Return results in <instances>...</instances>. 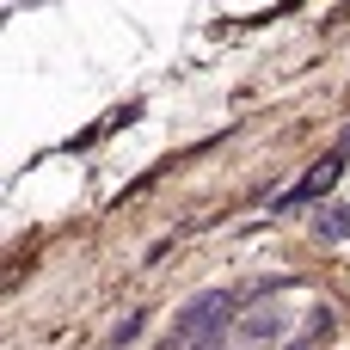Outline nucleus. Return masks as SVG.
<instances>
[{
    "instance_id": "obj_2",
    "label": "nucleus",
    "mask_w": 350,
    "mask_h": 350,
    "mask_svg": "<svg viewBox=\"0 0 350 350\" xmlns=\"http://www.w3.org/2000/svg\"><path fill=\"white\" fill-rule=\"evenodd\" d=\"M320 234H326V240H345L350 234V209H326V215H320Z\"/></svg>"
},
{
    "instance_id": "obj_3",
    "label": "nucleus",
    "mask_w": 350,
    "mask_h": 350,
    "mask_svg": "<svg viewBox=\"0 0 350 350\" xmlns=\"http://www.w3.org/2000/svg\"><path fill=\"white\" fill-rule=\"evenodd\" d=\"M135 332H142V314H123V320H117V332H111V345H129Z\"/></svg>"
},
{
    "instance_id": "obj_4",
    "label": "nucleus",
    "mask_w": 350,
    "mask_h": 350,
    "mask_svg": "<svg viewBox=\"0 0 350 350\" xmlns=\"http://www.w3.org/2000/svg\"><path fill=\"white\" fill-rule=\"evenodd\" d=\"M289 350H308V345H289Z\"/></svg>"
},
{
    "instance_id": "obj_1",
    "label": "nucleus",
    "mask_w": 350,
    "mask_h": 350,
    "mask_svg": "<svg viewBox=\"0 0 350 350\" xmlns=\"http://www.w3.org/2000/svg\"><path fill=\"white\" fill-rule=\"evenodd\" d=\"M338 172H345V148H338V154H326V160H320V166H314V172H308V178H301L295 191H289V203H301V197H320V191H332V178H338Z\"/></svg>"
}]
</instances>
